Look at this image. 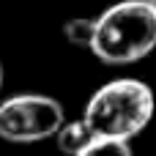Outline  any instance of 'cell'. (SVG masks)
I'll use <instances>...</instances> for the list:
<instances>
[{
  "instance_id": "1",
  "label": "cell",
  "mask_w": 156,
  "mask_h": 156,
  "mask_svg": "<svg viewBox=\"0 0 156 156\" xmlns=\"http://www.w3.org/2000/svg\"><path fill=\"white\" fill-rule=\"evenodd\" d=\"M156 112L151 85L134 77H118L96 88L82 110V121L96 140L132 143L148 129Z\"/></svg>"
},
{
  "instance_id": "2",
  "label": "cell",
  "mask_w": 156,
  "mask_h": 156,
  "mask_svg": "<svg viewBox=\"0 0 156 156\" xmlns=\"http://www.w3.org/2000/svg\"><path fill=\"white\" fill-rule=\"evenodd\" d=\"M104 66H132L156 49V8L145 0H121L93 19L90 47Z\"/></svg>"
},
{
  "instance_id": "3",
  "label": "cell",
  "mask_w": 156,
  "mask_h": 156,
  "mask_svg": "<svg viewBox=\"0 0 156 156\" xmlns=\"http://www.w3.org/2000/svg\"><path fill=\"white\" fill-rule=\"evenodd\" d=\"M66 110L47 93H14L0 99V140L14 145H30L55 137L63 126Z\"/></svg>"
},
{
  "instance_id": "4",
  "label": "cell",
  "mask_w": 156,
  "mask_h": 156,
  "mask_svg": "<svg viewBox=\"0 0 156 156\" xmlns=\"http://www.w3.org/2000/svg\"><path fill=\"white\" fill-rule=\"evenodd\" d=\"M96 137L90 134V129L85 126L82 118H74V121H63V126L55 132V143H58V151L63 156H77L85 145H90Z\"/></svg>"
},
{
  "instance_id": "5",
  "label": "cell",
  "mask_w": 156,
  "mask_h": 156,
  "mask_svg": "<svg viewBox=\"0 0 156 156\" xmlns=\"http://www.w3.org/2000/svg\"><path fill=\"white\" fill-rule=\"evenodd\" d=\"M63 38L71 47L88 49L90 38H93V19L90 16H71V19H66L63 22Z\"/></svg>"
},
{
  "instance_id": "6",
  "label": "cell",
  "mask_w": 156,
  "mask_h": 156,
  "mask_svg": "<svg viewBox=\"0 0 156 156\" xmlns=\"http://www.w3.org/2000/svg\"><path fill=\"white\" fill-rule=\"evenodd\" d=\"M77 156H134L129 143H118V140H93L90 145H85Z\"/></svg>"
},
{
  "instance_id": "7",
  "label": "cell",
  "mask_w": 156,
  "mask_h": 156,
  "mask_svg": "<svg viewBox=\"0 0 156 156\" xmlns=\"http://www.w3.org/2000/svg\"><path fill=\"white\" fill-rule=\"evenodd\" d=\"M3 85H5V71H3V63H0V93H3Z\"/></svg>"
},
{
  "instance_id": "8",
  "label": "cell",
  "mask_w": 156,
  "mask_h": 156,
  "mask_svg": "<svg viewBox=\"0 0 156 156\" xmlns=\"http://www.w3.org/2000/svg\"><path fill=\"white\" fill-rule=\"evenodd\" d=\"M151 5H154V8H156V0H151Z\"/></svg>"
},
{
  "instance_id": "9",
  "label": "cell",
  "mask_w": 156,
  "mask_h": 156,
  "mask_svg": "<svg viewBox=\"0 0 156 156\" xmlns=\"http://www.w3.org/2000/svg\"><path fill=\"white\" fill-rule=\"evenodd\" d=\"M145 3H151V0H145Z\"/></svg>"
}]
</instances>
